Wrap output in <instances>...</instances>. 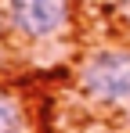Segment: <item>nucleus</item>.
I'll return each instance as SVG.
<instances>
[{
	"instance_id": "obj_1",
	"label": "nucleus",
	"mask_w": 130,
	"mask_h": 133,
	"mask_svg": "<svg viewBox=\"0 0 130 133\" xmlns=\"http://www.w3.org/2000/svg\"><path fill=\"white\" fill-rule=\"evenodd\" d=\"M76 83L98 108H130V47H94L80 61Z\"/></svg>"
},
{
	"instance_id": "obj_4",
	"label": "nucleus",
	"mask_w": 130,
	"mask_h": 133,
	"mask_svg": "<svg viewBox=\"0 0 130 133\" xmlns=\"http://www.w3.org/2000/svg\"><path fill=\"white\" fill-rule=\"evenodd\" d=\"M127 18H130V11H127Z\"/></svg>"
},
{
	"instance_id": "obj_3",
	"label": "nucleus",
	"mask_w": 130,
	"mask_h": 133,
	"mask_svg": "<svg viewBox=\"0 0 130 133\" xmlns=\"http://www.w3.org/2000/svg\"><path fill=\"white\" fill-rule=\"evenodd\" d=\"M0 133H29L25 104H22L7 87H0Z\"/></svg>"
},
{
	"instance_id": "obj_2",
	"label": "nucleus",
	"mask_w": 130,
	"mask_h": 133,
	"mask_svg": "<svg viewBox=\"0 0 130 133\" xmlns=\"http://www.w3.org/2000/svg\"><path fill=\"white\" fill-rule=\"evenodd\" d=\"M4 18L25 43H54L72 25V0H4Z\"/></svg>"
}]
</instances>
